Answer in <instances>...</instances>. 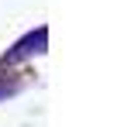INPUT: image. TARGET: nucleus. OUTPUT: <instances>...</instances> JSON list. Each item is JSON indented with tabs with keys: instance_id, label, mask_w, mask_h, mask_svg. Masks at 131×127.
Here are the masks:
<instances>
[{
	"instance_id": "obj_1",
	"label": "nucleus",
	"mask_w": 131,
	"mask_h": 127,
	"mask_svg": "<svg viewBox=\"0 0 131 127\" xmlns=\"http://www.w3.org/2000/svg\"><path fill=\"white\" fill-rule=\"evenodd\" d=\"M45 38H48L45 27H38V34H28L21 45H14V52H7V55H4V65H7V62L24 59V55H31V52H41V48H45Z\"/></svg>"
}]
</instances>
